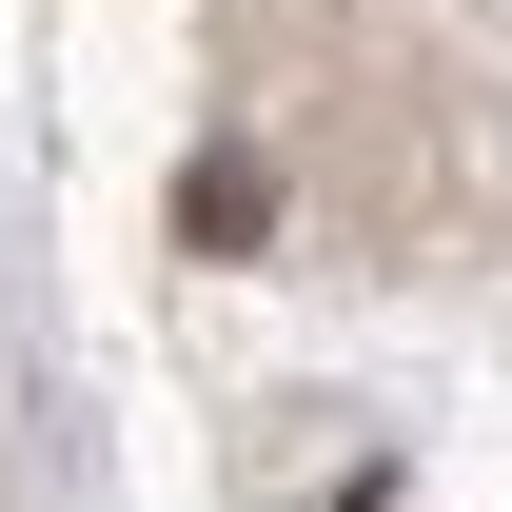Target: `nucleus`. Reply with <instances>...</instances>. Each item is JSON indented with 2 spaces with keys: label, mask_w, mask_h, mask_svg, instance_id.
Returning <instances> with one entry per match:
<instances>
[{
  "label": "nucleus",
  "mask_w": 512,
  "mask_h": 512,
  "mask_svg": "<svg viewBox=\"0 0 512 512\" xmlns=\"http://www.w3.org/2000/svg\"><path fill=\"white\" fill-rule=\"evenodd\" d=\"M178 217H197V237H217V256H237L256 217H276V197H256V158H197V178H178Z\"/></svg>",
  "instance_id": "1"
}]
</instances>
